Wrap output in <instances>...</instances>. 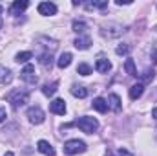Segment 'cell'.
Returning a JSON list of instances; mask_svg holds the SVG:
<instances>
[{
    "label": "cell",
    "mask_w": 157,
    "mask_h": 156,
    "mask_svg": "<svg viewBox=\"0 0 157 156\" xmlns=\"http://www.w3.org/2000/svg\"><path fill=\"white\" fill-rule=\"evenodd\" d=\"M108 156H113V154H108Z\"/></svg>",
    "instance_id": "34"
},
{
    "label": "cell",
    "mask_w": 157,
    "mask_h": 156,
    "mask_svg": "<svg viewBox=\"0 0 157 156\" xmlns=\"http://www.w3.org/2000/svg\"><path fill=\"white\" fill-rule=\"evenodd\" d=\"M73 31L78 33V35L84 33V31H86V22H84V20H73Z\"/></svg>",
    "instance_id": "25"
},
{
    "label": "cell",
    "mask_w": 157,
    "mask_h": 156,
    "mask_svg": "<svg viewBox=\"0 0 157 156\" xmlns=\"http://www.w3.org/2000/svg\"><path fill=\"white\" fill-rule=\"evenodd\" d=\"M143 92H144V84L143 83H137V84H133V86H130V99H139L141 96H143Z\"/></svg>",
    "instance_id": "14"
},
{
    "label": "cell",
    "mask_w": 157,
    "mask_h": 156,
    "mask_svg": "<svg viewBox=\"0 0 157 156\" xmlns=\"http://www.w3.org/2000/svg\"><path fill=\"white\" fill-rule=\"evenodd\" d=\"M37 149H39V153H42V154H46V156H55L53 145L49 142H46V140H40L39 143H37Z\"/></svg>",
    "instance_id": "10"
},
{
    "label": "cell",
    "mask_w": 157,
    "mask_h": 156,
    "mask_svg": "<svg viewBox=\"0 0 157 156\" xmlns=\"http://www.w3.org/2000/svg\"><path fill=\"white\" fill-rule=\"evenodd\" d=\"M26 116L29 119V123H33V125H40L46 119V114H44V110L40 107H29L28 112H26Z\"/></svg>",
    "instance_id": "5"
},
{
    "label": "cell",
    "mask_w": 157,
    "mask_h": 156,
    "mask_svg": "<svg viewBox=\"0 0 157 156\" xmlns=\"http://www.w3.org/2000/svg\"><path fill=\"white\" fill-rule=\"evenodd\" d=\"M39 63L42 66H51V63H53V53H51V51H42V53H39Z\"/></svg>",
    "instance_id": "18"
},
{
    "label": "cell",
    "mask_w": 157,
    "mask_h": 156,
    "mask_svg": "<svg viewBox=\"0 0 157 156\" xmlns=\"http://www.w3.org/2000/svg\"><path fill=\"white\" fill-rule=\"evenodd\" d=\"M11 81H13V74H11V70L0 64V83H2V84H9Z\"/></svg>",
    "instance_id": "16"
},
{
    "label": "cell",
    "mask_w": 157,
    "mask_h": 156,
    "mask_svg": "<svg viewBox=\"0 0 157 156\" xmlns=\"http://www.w3.org/2000/svg\"><path fill=\"white\" fill-rule=\"evenodd\" d=\"M91 107H93L97 112L104 114V112L108 110V101H106V99H102V97H95V99H93V103H91Z\"/></svg>",
    "instance_id": "15"
},
{
    "label": "cell",
    "mask_w": 157,
    "mask_h": 156,
    "mask_svg": "<svg viewBox=\"0 0 157 156\" xmlns=\"http://www.w3.org/2000/svg\"><path fill=\"white\" fill-rule=\"evenodd\" d=\"M57 86H59V83H57V81H53L51 84L48 83V84H44V86H42V94L49 97V96H53V94L57 92Z\"/></svg>",
    "instance_id": "20"
},
{
    "label": "cell",
    "mask_w": 157,
    "mask_h": 156,
    "mask_svg": "<svg viewBox=\"0 0 157 156\" xmlns=\"http://www.w3.org/2000/svg\"><path fill=\"white\" fill-rule=\"evenodd\" d=\"M71 94H73L75 97H78V99H84V97L88 96V90H86L84 86H77V84H73V86H71Z\"/></svg>",
    "instance_id": "21"
},
{
    "label": "cell",
    "mask_w": 157,
    "mask_h": 156,
    "mask_svg": "<svg viewBox=\"0 0 157 156\" xmlns=\"http://www.w3.org/2000/svg\"><path fill=\"white\" fill-rule=\"evenodd\" d=\"M143 77L146 79V81H152V79L155 77V72H154V70H146V72L143 74Z\"/></svg>",
    "instance_id": "27"
},
{
    "label": "cell",
    "mask_w": 157,
    "mask_h": 156,
    "mask_svg": "<svg viewBox=\"0 0 157 156\" xmlns=\"http://www.w3.org/2000/svg\"><path fill=\"white\" fill-rule=\"evenodd\" d=\"M152 117L157 119V107H155V109H152Z\"/></svg>",
    "instance_id": "32"
},
{
    "label": "cell",
    "mask_w": 157,
    "mask_h": 156,
    "mask_svg": "<svg viewBox=\"0 0 157 156\" xmlns=\"http://www.w3.org/2000/svg\"><path fill=\"white\" fill-rule=\"evenodd\" d=\"M119 156H133L132 153H128L126 149H119Z\"/></svg>",
    "instance_id": "29"
},
{
    "label": "cell",
    "mask_w": 157,
    "mask_h": 156,
    "mask_svg": "<svg viewBox=\"0 0 157 156\" xmlns=\"http://www.w3.org/2000/svg\"><path fill=\"white\" fill-rule=\"evenodd\" d=\"M4 156H15V154H13L11 151H7V153H6V154H4Z\"/></svg>",
    "instance_id": "33"
},
{
    "label": "cell",
    "mask_w": 157,
    "mask_h": 156,
    "mask_svg": "<svg viewBox=\"0 0 157 156\" xmlns=\"http://www.w3.org/2000/svg\"><path fill=\"white\" fill-rule=\"evenodd\" d=\"M20 79L22 81H26L28 84H35L39 79L35 76V66L33 64H26L24 68H22V72H20Z\"/></svg>",
    "instance_id": "6"
},
{
    "label": "cell",
    "mask_w": 157,
    "mask_h": 156,
    "mask_svg": "<svg viewBox=\"0 0 157 156\" xmlns=\"http://www.w3.org/2000/svg\"><path fill=\"white\" fill-rule=\"evenodd\" d=\"M115 4L117 6H128V4H132L130 0H115Z\"/></svg>",
    "instance_id": "30"
},
{
    "label": "cell",
    "mask_w": 157,
    "mask_h": 156,
    "mask_svg": "<svg viewBox=\"0 0 157 156\" xmlns=\"http://www.w3.org/2000/svg\"><path fill=\"white\" fill-rule=\"evenodd\" d=\"M6 117H7V112H6V109H4V107H0V123H2Z\"/></svg>",
    "instance_id": "28"
},
{
    "label": "cell",
    "mask_w": 157,
    "mask_h": 156,
    "mask_svg": "<svg viewBox=\"0 0 157 156\" xmlns=\"http://www.w3.org/2000/svg\"><path fill=\"white\" fill-rule=\"evenodd\" d=\"M73 125H75V127H78V129H80L82 132H86V134H93V132L99 129V121H97L95 117H91V116L78 117Z\"/></svg>",
    "instance_id": "3"
},
{
    "label": "cell",
    "mask_w": 157,
    "mask_h": 156,
    "mask_svg": "<svg viewBox=\"0 0 157 156\" xmlns=\"http://www.w3.org/2000/svg\"><path fill=\"white\" fill-rule=\"evenodd\" d=\"M95 70H97L99 74H108V72L112 70V63H110L108 59L101 57V59H97V63H95Z\"/></svg>",
    "instance_id": "11"
},
{
    "label": "cell",
    "mask_w": 157,
    "mask_h": 156,
    "mask_svg": "<svg viewBox=\"0 0 157 156\" xmlns=\"http://www.w3.org/2000/svg\"><path fill=\"white\" fill-rule=\"evenodd\" d=\"M93 70H91V66L90 64H86V63H80L77 66V74H80V76H90Z\"/></svg>",
    "instance_id": "24"
},
{
    "label": "cell",
    "mask_w": 157,
    "mask_h": 156,
    "mask_svg": "<svg viewBox=\"0 0 157 156\" xmlns=\"http://www.w3.org/2000/svg\"><path fill=\"white\" fill-rule=\"evenodd\" d=\"M90 44H91L90 37H77V39L73 40V46H75L77 50H88Z\"/></svg>",
    "instance_id": "17"
},
{
    "label": "cell",
    "mask_w": 157,
    "mask_h": 156,
    "mask_svg": "<svg viewBox=\"0 0 157 156\" xmlns=\"http://www.w3.org/2000/svg\"><path fill=\"white\" fill-rule=\"evenodd\" d=\"M84 6H86L88 9H95V7H97V9H104V7H108V2H106V0H102V2H86Z\"/></svg>",
    "instance_id": "23"
},
{
    "label": "cell",
    "mask_w": 157,
    "mask_h": 156,
    "mask_svg": "<svg viewBox=\"0 0 157 156\" xmlns=\"http://www.w3.org/2000/svg\"><path fill=\"white\" fill-rule=\"evenodd\" d=\"M49 110L53 114H57V116H64L66 114V103H64V99H53L49 103Z\"/></svg>",
    "instance_id": "8"
},
{
    "label": "cell",
    "mask_w": 157,
    "mask_h": 156,
    "mask_svg": "<svg viewBox=\"0 0 157 156\" xmlns=\"http://www.w3.org/2000/svg\"><path fill=\"white\" fill-rule=\"evenodd\" d=\"M86 149H88L86 143L80 142V140H68V142L64 143V154H68V156L80 154V153H84Z\"/></svg>",
    "instance_id": "4"
},
{
    "label": "cell",
    "mask_w": 157,
    "mask_h": 156,
    "mask_svg": "<svg viewBox=\"0 0 157 156\" xmlns=\"http://www.w3.org/2000/svg\"><path fill=\"white\" fill-rule=\"evenodd\" d=\"M31 57H33V53H31V51H18V53H17V57H15V61H17V63H28Z\"/></svg>",
    "instance_id": "22"
},
{
    "label": "cell",
    "mask_w": 157,
    "mask_h": 156,
    "mask_svg": "<svg viewBox=\"0 0 157 156\" xmlns=\"http://www.w3.org/2000/svg\"><path fill=\"white\" fill-rule=\"evenodd\" d=\"M29 6L28 0H15L11 6H9V15H20L22 11H26Z\"/></svg>",
    "instance_id": "7"
},
{
    "label": "cell",
    "mask_w": 157,
    "mask_h": 156,
    "mask_svg": "<svg viewBox=\"0 0 157 156\" xmlns=\"http://www.w3.org/2000/svg\"><path fill=\"white\" fill-rule=\"evenodd\" d=\"M152 61H154V63L157 64V50L154 51V53H152Z\"/></svg>",
    "instance_id": "31"
},
{
    "label": "cell",
    "mask_w": 157,
    "mask_h": 156,
    "mask_svg": "<svg viewBox=\"0 0 157 156\" xmlns=\"http://www.w3.org/2000/svg\"><path fill=\"white\" fill-rule=\"evenodd\" d=\"M130 50H132V46H130V44H121V46H117L115 53H117V55H128V53H130Z\"/></svg>",
    "instance_id": "26"
},
{
    "label": "cell",
    "mask_w": 157,
    "mask_h": 156,
    "mask_svg": "<svg viewBox=\"0 0 157 156\" xmlns=\"http://www.w3.org/2000/svg\"><path fill=\"white\" fill-rule=\"evenodd\" d=\"M124 31H126V28H124L122 24H117V22H108V24H102V26H101V35L106 37V39L121 37Z\"/></svg>",
    "instance_id": "2"
},
{
    "label": "cell",
    "mask_w": 157,
    "mask_h": 156,
    "mask_svg": "<svg viewBox=\"0 0 157 156\" xmlns=\"http://www.w3.org/2000/svg\"><path fill=\"white\" fill-rule=\"evenodd\" d=\"M124 70H126V74L128 76H132V77H137V70H135V63H133V59H126L124 61Z\"/></svg>",
    "instance_id": "19"
},
{
    "label": "cell",
    "mask_w": 157,
    "mask_h": 156,
    "mask_svg": "<svg viewBox=\"0 0 157 156\" xmlns=\"http://www.w3.org/2000/svg\"><path fill=\"white\" fill-rule=\"evenodd\" d=\"M108 109H112L113 112H121L122 105H121V97H119L117 94H110V97H108Z\"/></svg>",
    "instance_id": "12"
},
{
    "label": "cell",
    "mask_w": 157,
    "mask_h": 156,
    "mask_svg": "<svg viewBox=\"0 0 157 156\" xmlns=\"http://www.w3.org/2000/svg\"><path fill=\"white\" fill-rule=\"evenodd\" d=\"M71 59H73V55H71L70 51H64V53L57 59V66H59V68H68V66L71 64Z\"/></svg>",
    "instance_id": "13"
},
{
    "label": "cell",
    "mask_w": 157,
    "mask_h": 156,
    "mask_svg": "<svg viewBox=\"0 0 157 156\" xmlns=\"http://www.w3.org/2000/svg\"><path fill=\"white\" fill-rule=\"evenodd\" d=\"M7 103L17 110V109H20V107H24L28 101H29V92L26 90V88H15V90H11L9 94H7Z\"/></svg>",
    "instance_id": "1"
},
{
    "label": "cell",
    "mask_w": 157,
    "mask_h": 156,
    "mask_svg": "<svg viewBox=\"0 0 157 156\" xmlns=\"http://www.w3.org/2000/svg\"><path fill=\"white\" fill-rule=\"evenodd\" d=\"M39 13L44 17H51L57 13V6L53 2H40L39 4Z\"/></svg>",
    "instance_id": "9"
}]
</instances>
